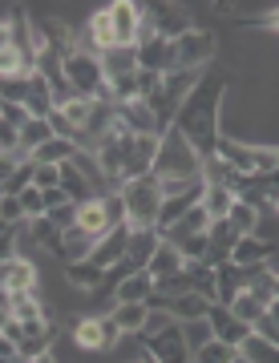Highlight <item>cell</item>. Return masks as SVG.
I'll return each mask as SVG.
<instances>
[{
	"instance_id": "6da1fadb",
	"label": "cell",
	"mask_w": 279,
	"mask_h": 363,
	"mask_svg": "<svg viewBox=\"0 0 279 363\" xmlns=\"http://www.w3.org/2000/svg\"><path fill=\"white\" fill-rule=\"evenodd\" d=\"M223 93H226V77L223 73H207L195 81V89L186 93L182 109L174 117V130L182 133L186 142L195 145V154L207 162L219 150V113H223Z\"/></svg>"
},
{
	"instance_id": "7a4b0ae2",
	"label": "cell",
	"mask_w": 279,
	"mask_h": 363,
	"mask_svg": "<svg viewBox=\"0 0 279 363\" xmlns=\"http://www.w3.org/2000/svg\"><path fill=\"white\" fill-rule=\"evenodd\" d=\"M150 174L158 182H199L202 178V157L195 154V145L170 125V130L158 133V154H154Z\"/></svg>"
},
{
	"instance_id": "3957f363",
	"label": "cell",
	"mask_w": 279,
	"mask_h": 363,
	"mask_svg": "<svg viewBox=\"0 0 279 363\" xmlns=\"http://www.w3.org/2000/svg\"><path fill=\"white\" fill-rule=\"evenodd\" d=\"M118 194H121V202H126V222H130V230H154V226H158L162 182L154 178V174L126 182Z\"/></svg>"
},
{
	"instance_id": "277c9868",
	"label": "cell",
	"mask_w": 279,
	"mask_h": 363,
	"mask_svg": "<svg viewBox=\"0 0 279 363\" xmlns=\"http://www.w3.org/2000/svg\"><path fill=\"white\" fill-rule=\"evenodd\" d=\"M65 81H69V89H73V97L109 101V81H106V69H102V57H97V52H89V49L69 52L65 57Z\"/></svg>"
},
{
	"instance_id": "5b68a950",
	"label": "cell",
	"mask_w": 279,
	"mask_h": 363,
	"mask_svg": "<svg viewBox=\"0 0 279 363\" xmlns=\"http://www.w3.org/2000/svg\"><path fill=\"white\" fill-rule=\"evenodd\" d=\"M214 61V33L190 28L166 49V73H202Z\"/></svg>"
},
{
	"instance_id": "8992f818",
	"label": "cell",
	"mask_w": 279,
	"mask_h": 363,
	"mask_svg": "<svg viewBox=\"0 0 279 363\" xmlns=\"http://www.w3.org/2000/svg\"><path fill=\"white\" fill-rule=\"evenodd\" d=\"M202 73H162V85L158 93L150 97V109H154V117H158V130H170L174 117H178V109H182L186 93L195 89V81H199Z\"/></svg>"
},
{
	"instance_id": "52a82bcc",
	"label": "cell",
	"mask_w": 279,
	"mask_h": 363,
	"mask_svg": "<svg viewBox=\"0 0 279 363\" xmlns=\"http://www.w3.org/2000/svg\"><path fill=\"white\" fill-rule=\"evenodd\" d=\"M207 323H211V335L219 343H231V347H243L247 335H251V327L243 323V319H235V311L223 307V303H211L207 307Z\"/></svg>"
},
{
	"instance_id": "ba28073f",
	"label": "cell",
	"mask_w": 279,
	"mask_h": 363,
	"mask_svg": "<svg viewBox=\"0 0 279 363\" xmlns=\"http://www.w3.org/2000/svg\"><path fill=\"white\" fill-rule=\"evenodd\" d=\"M142 347H146L158 363H190V347H186L182 327L178 323H170L166 331H158V335L142 339Z\"/></svg>"
},
{
	"instance_id": "9c48e42d",
	"label": "cell",
	"mask_w": 279,
	"mask_h": 363,
	"mask_svg": "<svg viewBox=\"0 0 279 363\" xmlns=\"http://www.w3.org/2000/svg\"><path fill=\"white\" fill-rule=\"evenodd\" d=\"M109 125H118L126 133H138V138H146V133H162L158 130V117L150 109L146 101H126V105H114V121Z\"/></svg>"
},
{
	"instance_id": "30bf717a",
	"label": "cell",
	"mask_w": 279,
	"mask_h": 363,
	"mask_svg": "<svg viewBox=\"0 0 279 363\" xmlns=\"http://www.w3.org/2000/svg\"><path fill=\"white\" fill-rule=\"evenodd\" d=\"M109 21H114L118 49H133V45H138V25H142V4H133V0H114V4H109Z\"/></svg>"
},
{
	"instance_id": "8fae6325",
	"label": "cell",
	"mask_w": 279,
	"mask_h": 363,
	"mask_svg": "<svg viewBox=\"0 0 279 363\" xmlns=\"http://www.w3.org/2000/svg\"><path fill=\"white\" fill-rule=\"evenodd\" d=\"M150 16H154V28H158L162 40H178L182 33H190V13L182 4H150Z\"/></svg>"
},
{
	"instance_id": "7c38bea8",
	"label": "cell",
	"mask_w": 279,
	"mask_h": 363,
	"mask_svg": "<svg viewBox=\"0 0 279 363\" xmlns=\"http://www.w3.org/2000/svg\"><path fill=\"white\" fill-rule=\"evenodd\" d=\"M271 255H275V242H267L259 234H243L239 242H235V250H231V262L243 267V271H251V267H267Z\"/></svg>"
},
{
	"instance_id": "4fadbf2b",
	"label": "cell",
	"mask_w": 279,
	"mask_h": 363,
	"mask_svg": "<svg viewBox=\"0 0 279 363\" xmlns=\"http://www.w3.org/2000/svg\"><path fill=\"white\" fill-rule=\"evenodd\" d=\"M126 242H130V226H114L106 238H97V247H93L89 262H93V267H102V271L118 267V262L126 259Z\"/></svg>"
},
{
	"instance_id": "5bb4252c",
	"label": "cell",
	"mask_w": 279,
	"mask_h": 363,
	"mask_svg": "<svg viewBox=\"0 0 279 363\" xmlns=\"http://www.w3.org/2000/svg\"><path fill=\"white\" fill-rule=\"evenodd\" d=\"M37 267H33V259H25V255H13V259L0 267V283L9 286L13 295H25V291H37Z\"/></svg>"
},
{
	"instance_id": "9a60e30c",
	"label": "cell",
	"mask_w": 279,
	"mask_h": 363,
	"mask_svg": "<svg viewBox=\"0 0 279 363\" xmlns=\"http://www.w3.org/2000/svg\"><path fill=\"white\" fill-rule=\"evenodd\" d=\"M207 230H211V214H207V210H202V202H199V206L186 210L174 226H166V230H158V234H162V242L178 247L182 238H195V234H207Z\"/></svg>"
},
{
	"instance_id": "2e32d148",
	"label": "cell",
	"mask_w": 279,
	"mask_h": 363,
	"mask_svg": "<svg viewBox=\"0 0 279 363\" xmlns=\"http://www.w3.org/2000/svg\"><path fill=\"white\" fill-rule=\"evenodd\" d=\"M162 234L158 230H130V242H126V267L130 271H146L150 259H154V250H158Z\"/></svg>"
},
{
	"instance_id": "e0dca14e",
	"label": "cell",
	"mask_w": 279,
	"mask_h": 363,
	"mask_svg": "<svg viewBox=\"0 0 279 363\" xmlns=\"http://www.w3.org/2000/svg\"><path fill=\"white\" fill-rule=\"evenodd\" d=\"M214 286H219V298H214V303L231 307V303L247 291V271H243V267H235L231 259L219 262V267H214Z\"/></svg>"
},
{
	"instance_id": "ac0fdd59",
	"label": "cell",
	"mask_w": 279,
	"mask_h": 363,
	"mask_svg": "<svg viewBox=\"0 0 279 363\" xmlns=\"http://www.w3.org/2000/svg\"><path fill=\"white\" fill-rule=\"evenodd\" d=\"M73 343L85 351H106V323H102V315H81L73 319Z\"/></svg>"
},
{
	"instance_id": "d6986e66",
	"label": "cell",
	"mask_w": 279,
	"mask_h": 363,
	"mask_svg": "<svg viewBox=\"0 0 279 363\" xmlns=\"http://www.w3.org/2000/svg\"><path fill=\"white\" fill-rule=\"evenodd\" d=\"M85 33H89V52H109L118 49V37H114V21H109V4L106 9H97V13L89 16V25H85Z\"/></svg>"
},
{
	"instance_id": "ffe728a7",
	"label": "cell",
	"mask_w": 279,
	"mask_h": 363,
	"mask_svg": "<svg viewBox=\"0 0 279 363\" xmlns=\"http://www.w3.org/2000/svg\"><path fill=\"white\" fill-rule=\"evenodd\" d=\"M186 259H182V250L170 247V242H158V250H154V259H150V279L154 283H162V279H174V274H182Z\"/></svg>"
},
{
	"instance_id": "44dd1931",
	"label": "cell",
	"mask_w": 279,
	"mask_h": 363,
	"mask_svg": "<svg viewBox=\"0 0 279 363\" xmlns=\"http://www.w3.org/2000/svg\"><path fill=\"white\" fill-rule=\"evenodd\" d=\"M25 109H28V117H45V121H49V113L57 109L53 89H49V81L40 77V73H28V97H25Z\"/></svg>"
},
{
	"instance_id": "7402d4cb",
	"label": "cell",
	"mask_w": 279,
	"mask_h": 363,
	"mask_svg": "<svg viewBox=\"0 0 279 363\" xmlns=\"http://www.w3.org/2000/svg\"><path fill=\"white\" fill-rule=\"evenodd\" d=\"M150 295H154V279H150V271H133V274H126V279L118 283L114 303H150Z\"/></svg>"
},
{
	"instance_id": "603a6c76",
	"label": "cell",
	"mask_w": 279,
	"mask_h": 363,
	"mask_svg": "<svg viewBox=\"0 0 279 363\" xmlns=\"http://www.w3.org/2000/svg\"><path fill=\"white\" fill-rule=\"evenodd\" d=\"M239 202L235 190H226V186H214V182H202V210L211 214V222H223L231 214V206Z\"/></svg>"
},
{
	"instance_id": "cb8c5ba5",
	"label": "cell",
	"mask_w": 279,
	"mask_h": 363,
	"mask_svg": "<svg viewBox=\"0 0 279 363\" xmlns=\"http://www.w3.org/2000/svg\"><path fill=\"white\" fill-rule=\"evenodd\" d=\"M166 311H170L174 323H190V319H207V307H211V298H202V295H178V298H166L162 303Z\"/></svg>"
},
{
	"instance_id": "d4e9b609",
	"label": "cell",
	"mask_w": 279,
	"mask_h": 363,
	"mask_svg": "<svg viewBox=\"0 0 279 363\" xmlns=\"http://www.w3.org/2000/svg\"><path fill=\"white\" fill-rule=\"evenodd\" d=\"M93 247H97V238L89 230H81V226H69L61 234V259L65 262H85L93 255Z\"/></svg>"
},
{
	"instance_id": "484cf974",
	"label": "cell",
	"mask_w": 279,
	"mask_h": 363,
	"mask_svg": "<svg viewBox=\"0 0 279 363\" xmlns=\"http://www.w3.org/2000/svg\"><path fill=\"white\" fill-rule=\"evenodd\" d=\"M106 274L102 267H93L89 259L85 262H65V283L73 286V291H97V286L106 283Z\"/></svg>"
},
{
	"instance_id": "4316f807",
	"label": "cell",
	"mask_w": 279,
	"mask_h": 363,
	"mask_svg": "<svg viewBox=\"0 0 279 363\" xmlns=\"http://www.w3.org/2000/svg\"><path fill=\"white\" fill-rule=\"evenodd\" d=\"M61 234L65 230H57L49 218H33L28 222V242H33L37 250H45V255H57V259H61Z\"/></svg>"
},
{
	"instance_id": "83f0119b",
	"label": "cell",
	"mask_w": 279,
	"mask_h": 363,
	"mask_svg": "<svg viewBox=\"0 0 279 363\" xmlns=\"http://www.w3.org/2000/svg\"><path fill=\"white\" fill-rule=\"evenodd\" d=\"M146 315H150V303H118V307L109 311V319L118 323L121 335H138L142 323H146Z\"/></svg>"
},
{
	"instance_id": "f1b7e54d",
	"label": "cell",
	"mask_w": 279,
	"mask_h": 363,
	"mask_svg": "<svg viewBox=\"0 0 279 363\" xmlns=\"http://www.w3.org/2000/svg\"><path fill=\"white\" fill-rule=\"evenodd\" d=\"M77 226H81V230H89L93 238H106V234H109L106 202H102V198H89V202H81V206H77Z\"/></svg>"
},
{
	"instance_id": "f546056e",
	"label": "cell",
	"mask_w": 279,
	"mask_h": 363,
	"mask_svg": "<svg viewBox=\"0 0 279 363\" xmlns=\"http://www.w3.org/2000/svg\"><path fill=\"white\" fill-rule=\"evenodd\" d=\"M259 218H263V214H259V206H251V202H235V206H231V214H226V226H231V230H235V238H243V234H255L259 230Z\"/></svg>"
},
{
	"instance_id": "4dcf8cb0",
	"label": "cell",
	"mask_w": 279,
	"mask_h": 363,
	"mask_svg": "<svg viewBox=\"0 0 279 363\" xmlns=\"http://www.w3.org/2000/svg\"><path fill=\"white\" fill-rule=\"evenodd\" d=\"M73 154H77V142L53 138V142H45L40 150H33V162H37V166H65Z\"/></svg>"
},
{
	"instance_id": "1f68e13d",
	"label": "cell",
	"mask_w": 279,
	"mask_h": 363,
	"mask_svg": "<svg viewBox=\"0 0 279 363\" xmlns=\"http://www.w3.org/2000/svg\"><path fill=\"white\" fill-rule=\"evenodd\" d=\"M102 69H106V81L126 77V73L138 69V52L133 49H109V52H102Z\"/></svg>"
},
{
	"instance_id": "d6a6232c",
	"label": "cell",
	"mask_w": 279,
	"mask_h": 363,
	"mask_svg": "<svg viewBox=\"0 0 279 363\" xmlns=\"http://www.w3.org/2000/svg\"><path fill=\"white\" fill-rule=\"evenodd\" d=\"M93 109H97V101H85V97H73V101L57 105V113H61V117L69 121V125H73V133H81L85 125H89ZM73 142H77V138H73Z\"/></svg>"
},
{
	"instance_id": "836d02e7",
	"label": "cell",
	"mask_w": 279,
	"mask_h": 363,
	"mask_svg": "<svg viewBox=\"0 0 279 363\" xmlns=\"http://www.w3.org/2000/svg\"><path fill=\"white\" fill-rule=\"evenodd\" d=\"M53 138H57V133H53V125H49L45 117H28V125L21 130V150L33 154V150H40V145L53 142Z\"/></svg>"
},
{
	"instance_id": "e575fe53",
	"label": "cell",
	"mask_w": 279,
	"mask_h": 363,
	"mask_svg": "<svg viewBox=\"0 0 279 363\" xmlns=\"http://www.w3.org/2000/svg\"><path fill=\"white\" fill-rule=\"evenodd\" d=\"M239 355L247 363H279V347L267 343V339H259V335H247V343L239 347Z\"/></svg>"
},
{
	"instance_id": "d590c367",
	"label": "cell",
	"mask_w": 279,
	"mask_h": 363,
	"mask_svg": "<svg viewBox=\"0 0 279 363\" xmlns=\"http://www.w3.org/2000/svg\"><path fill=\"white\" fill-rule=\"evenodd\" d=\"M235 359H239V347L219 343V339H211L207 347H199L195 355H190V363H235Z\"/></svg>"
},
{
	"instance_id": "8d00e7d4",
	"label": "cell",
	"mask_w": 279,
	"mask_h": 363,
	"mask_svg": "<svg viewBox=\"0 0 279 363\" xmlns=\"http://www.w3.org/2000/svg\"><path fill=\"white\" fill-rule=\"evenodd\" d=\"M231 311H235V319H243L247 327H255V323H259V319L267 315V307L259 303V298H251L247 291H243V295L235 298V303H231Z\"/></svg>"
},
{
	"instance_id": "74e56055",
	"label": "cell",
	"mask_w": 279,
	"mask_h": 363,
	"mask_svg": "<svg viewBox=\"0 0 279 363\" xmlns=\"http://www.w3.org/2000/svg\"><path fill=\"white\" fill-rule=\"evenodd\" d=\"M178 327H182V339H186V347H190V355H195L199 347H207V343L214 339L207 319H190V323H178Z\"/></svg>"
},
{
	"instance_id": "f35d334b",
	"label": "cell",
	"mask_w": 279,
	"mask_h": 363,
	"mask_svg": "<svg viewBox=\"0 0 279 363\" xmlns=\"http://www.w3.org/2000/svg\"><path fill=\"white\" fill-rule=\"evenodd\" d=\"M28 77H0V101L4 105H25Z\"/></svg>"
},
{
	"instance_id": "ab89813d",
	"label": "cell",
	"mask_w": 279,
	"mask_h": 363,
	"mask_svg": "<svg viewBox=\"0 0 279 363\" xmlns=\"http://www.w3.org/2000/svg\"><path fill=\"white\" fill-rule=\"evenodd\" d=\"M170 323H174V319H170V311H166V307H150L146 323H142V331H138L133 339H150V335H158V331H166Z\"/></svg>"
},
{
	"instance_id": "60d3db41",
	"label": "cell",
	"mask_w": 279,
	"mask_h": 363,
	"mask_svg": "<svg viewBox=\"0 0 279 363\" xmlns=\"http://www.w3.org/2000/svg\"><path fill=\"white\" fill-rule=\"evenodd\" d=\"M0 77H28L25 57L16 49H0Z\"/></svg>"
},
{
	"instance_id": "b9f144b4",
	"label": "cell",
	"mask_w": 279,
	"mask_h": 363,
	"mask_svg": "<svg viewBox=\"0 0 279 363\" xmlns=\"http://www.w3.org/2000/svg\"><path fill=\"white\" fill-rule=\"evenodd\" d=\"M21 198V206H25V218L33 222V218H45V194H40L37 186H28L25 194H16Z\"/></svg>"
},
{
	"instance_id": "7bdbcfd3",
	"label": "cell",
	"mask_w": 279,
	"mask_h": 363,
	"mask_svg": "<svg viewBox=\"0 0 279 363\" xmlns=\"http://www.w3.org/2000/svg\"><path fill=\"white\" fill-rule=\"evenodd\" d=\"M45 218L53 222L57 230H69V226H77V202H61L57 210H49Z\"/></svg>"
},
{
	"instance_id": "ee69618b",
	"label": "cell",
	"mask_w": 279,
	"mask_h": 363,
	"mask_svg": "<svg viewBox=\"0 0 279 363\" xmlns=\"http://www.w3.org/2000/svg\"><path fill=\"white\" fill-rule=\"evenodd\" d=\"M0 222H9V226H16V222H25V206H21V198H13V194H0Z\"/></svg>"
},
{
	"instance_id": "f6af8a7d",
	"label": "cell",
	"mask_w": 279,
	"mask_h": 363,
	"mask_svg": "<svg viewBox=\"0 0 279 363\" xmlns=\"http://www.w3.org/2000/svg\"><path fill=\"white\" fill-rule=\"evenodd\" d=\"M102 202H106V222H109V230H114V226H130V222H126V202H121V194H106Z\"/></svg>"
},
{
	"instance_id": "bcb514c9",
	"label": "cell",
	"mask_w": 279,
	"mask_h": 363,
	"mask_svg": "<svg viewBox=\"0 0 279 363\" xmlns=\"http://www.w3.org/2000/svg\"><path fill=\"white\" fill-rule=\"evenodd\" d=\"M0 154H21V130L0 117Z\"/></svg>"
},
{
	"instance_id": "7dc6e473",
	"label": "cell",
	"mask_w": 279,
	"mask_h": 363,
	"mask_svg": "<svg viewBox=\"0 0 279 363\" xmlns=\"http://www.w3.org/2000/svg\"><path fill=\"white\" fill-rule=\"evenodd\" d=\"M33 186H37V190H53V186H61V166H37L33 169Z\"/></svg>"
},
{
	"instance_id": "c3c4849f",
	"label": "cell",
	"mask_w": 279,
	"mask_h": 363,
	"mask_svg": "<svg viewBox=\"0 0 279 363\" xmlns=\"http://www.w3.org/2000/svg\"><path fill=\"white\" fill-rule=\"evenodd\" d=\"M0 117H4L9 125H16V130H25V125H28V109H25V105H4Z\"/></svg>"
},
{
	"instance_id": "681fc988",
	"label": "cell",
	"mask_w": 279,
	"mask_h": 363,
	"mask_svg": "<svg viewBox=\"0 0 279 363\" xmlns=\"http://www.w3.org/2000/svg\"><path fill=\"white\" fill-rule=\"evenodd\" d=\"M0 49H13V21H0Z\"/></svg>"
},
{
	"instance_id": "f907efd6",
	"label": "cell",
	"mask_w": 279,
	"mask_h": 363,
	"mask_svg": "<svg viewBox=\"0 0 279 363\" xmlns=\"http://www.w3.org/2000/svg\"><path fill=\"white\" fill-rule=\"evenodd\" d=\"M13 355H16V343L0 331V359H13Z\"/></svg>"
},
{
	"instance_id": "816d5d0a",
	"label": "cell",
	"mask_w": 279,
	"mask_h": 363,
	"mask_svg": "<svg viewBox=\"0 0 279 363\" xmlns=\"http://www.w3.org/2000/svg\"><path fill=\"white\" fill-rule=\"evenodd\" d=\"M267 319L279 327V298H271V303H267Z\"/></svg>"
},
{
	"instance_id": "f5cc1de1",
	"label": "cell",
	"mask_w": 279,
	"mask_h": 363,
	"mask_svg": "<svg viewBox=\"0 0 279 363\" xmlns=\"http://www.w3.org/2000/svg\"><path fill=\"white\" fill-rule=\"evenodd\" d=\"M263 21H267V28H271V33H279V9H271V13L263 16Z\"/></svg>"
},
{
	"instance_id": "db71d44e",
	"label": "cell",
	"mask_w": 279,
	"mask_h": 363,
	"mask_svg": "<svg viewBox=\"0 0 279 363\" xmlns=\"http://www.w3.org/2000/svg\"><path fill=\"white\" fill-rule=\"evenodd\" d=\"M33 363H57V355H53V351H45V355H37Z\"/></svg>"
},
{
	"instance_id": "11a10c76",
	"label": "cell",
	"mask_w": 279,
	"mask_h": 363,
	"mask_svg": "<svg viewBox=\"0 0 279 363\" xmlns=\"http://www.w3.org/2000/svg\"><path fill=\"white\" fill-rule=\"evenodd\" d=\"M271 298H279V271L271 274Z\"/></svg>"
},
{
	"instance_id": "9f6ffc18",
	"label": "cell",
	"mask_w": 279,
	"mask_h": 363,
	"mask_svg": "<svg viewBox=\"0 0 279 363\" xmlns=\"http://www.w3.org/2000/svg\"><path fill=\"white\" fill-rule=\"evenodd\" d=\"M0 363H28V359H21V355H13V359H0Z\"/></svg>"
},
{
	"instance_id": "6f0895ef",
	"label": "cell",
	"mask_w": 279,
	"mask_h": 363,
	"mask_svg": "<svg viewBox=\"0 0 279 363\" xmlns=\"http://www.w3.org/2000/svg\"><path fill=\"white\" fill-rule=\"evenodd\" d=\"M4 230H9V222H0V234H4Z\"/></svg>"
},
{
	"instance_id": "680465c9",
	"label": "cell",
	"mask_w": 279,
	"mask_h": 363,
	"mask_svg": "<svg viewBox=\"0 0 279 363\" xmlns=\"http://www.w3.org/2000/svg\"><path fill=\"white\" fill-rule=\"evenodd\" d=\"M275 210H279V198H275Z\"/></svg>"
},
{
	"instance_id": "91938a15",
	"label": "cell",
	"mask_w": 279,
	"mask_h": 363,
	"mask_svg": "<svg viewBox=\"0 0 279 363\" xmlns=\"http://www.w3.org/2000/svg\"><path fill=\"white\" fill-rule=\"evenodd\" d=\"M0 109H4V101H0Z\"/></svg>"
}]
</instances>
